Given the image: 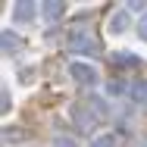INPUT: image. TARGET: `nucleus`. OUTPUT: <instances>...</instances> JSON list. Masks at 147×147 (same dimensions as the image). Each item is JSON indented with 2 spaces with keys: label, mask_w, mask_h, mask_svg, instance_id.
I'll use <instances>...</instances> for the list:
<instances>
[{
  "label": "nucleus",
  "mask_w": 147,
  "mask_h": 147,
  "mask_svg": "<svg viewBox=\"0 0 147 147\" xmlns=\"http://www.w3.org/2000/svg\"><path fill=\"white\" fill-rule=\"evenodd\" d=\"M69 75H72L78 85H85V88H88V85H97V69H94L91 63H82V59H78V63H69Z\"/></svg>",
  "instance_id": "1"
},
{
  "label": "nucleus",
  "mask_w": 147,
  "mask_h": 147,
  "mask_svg": "<svg viewBox=\"0 0 147 147\" xmlns=\"http://www.w3.org/2000/svg\"><path fill=\"white\" fill-rule=\"evenodd\" d=\"M107 94H122V85H119V82H110V88H107Z\"/></svg>",
  "instance_id": "7"
},
{
  "label": "nucleus",
  "mask_w": 147,
  "mask_h": 147,
  "mask_svg": "<svg viewBox=\"0 0 147 147\" xmlns=\"http://www.w3.org/2000/svg\"><path fill=\"white\" fill-rule=\"evenodd\" d=\"M44 9H47V19H57L59 9H63V3H44Z\"/></svg>",
  "instance_id": "4"
},
{
  "label": "nucleus",
  "mask_w": 147,
  "mask_h": 147,
  "mask_svg": "<svg viewBox=\"0 0 147 147\" xmlns=\"http://www.w3.org/2000/svg\"><path fill=\"white\" fill-rule=\"evenodd\" d=\"M141 31H144V38H147V22H144V25H141Z\"/></svg>",
  "instance_id": "8"
},
{
  "label": "nucleus",
  "mask_w": 147,
  "mask_h": 147,
  "mask_svg": "<svg viewBox=\"0 0 147 147\" xmlns=\"http://www.w3.org/2000/svg\"><path fill=\"white\" fill-rule=\"evenodd\" d=\"M113 141H116L113 135H100V138H97V141H94L91 147H113Z\"/></svg>",
  "instance_id": "5"
},
{
  "label": "nucleus",
  "mask_w": 147,
  "mask_h": 147,
  "mask_svg": "<svg viewBox=\"0 0 147 147\" xmlns=\"http://www.w3.org/2000/svg\"><path fill=\"white\" fill-rule=\"evenodd\" d=\"M3 38H6V41H3V44H6V50H9V47H19V41H16L19 34H13V31H6Z\"/></svg>",
  "instance_id": "6"
},
{
  "label": "nucleus",
  "mask_w": 147,
  "mask_h": 147,
  "mask_svg": "<svg viewBox=\"0 0 147 147\" xmlns=\"http://www.w3.org/2000/svg\"><path fill=\"white\" fill-rule=\"evenodd\" d=\"M131 94H135V100H147V82H135Z\"/></svg>",
  "instance_id": "3"
},
{
  "label": "nucleus",
  "mask_w": 147,
  "mask_h": 147,
  "mask_svg": "<svg viewBox=\"0 0 147 147\" xmlns=\"http://www.w3.org/2000/svg\"><path fill=\"white\" fill-rule=\"evenodd\" d=\"M110 34H122V31L128 28V13H116V16H110Z\"/></svg>",
  "instance_id": "2"
}]
</instances>
